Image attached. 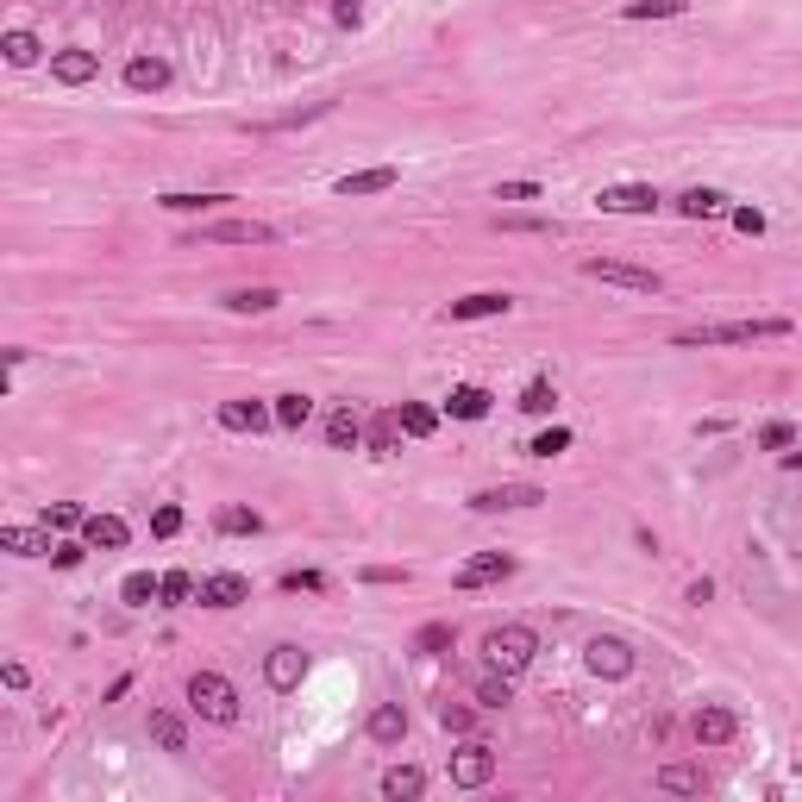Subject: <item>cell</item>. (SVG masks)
<instances>
[{"label":"cell","mask_w":802,"mask_h":802,"mask_svg":"<svg viewBox=\"0 0 802 802\" xmlns=\"http://www.w3.org/2000/svg\"><path fill=\"white\" fill-rule=\"evenodd\" d=\"M796 320L784 314H765V320H715V326H677L671 345H759V339H790Z\"/></svg>","instance_id":"obj_1"},{"label":"cell","mask_w":802,"mask_h":802,"mask_svg":"<svg viewBox=\"0 0 802 802\" xmlns=\"http://www.w3.org/2000/svg\"><path fill=\"white\" fill-rule=\"evenodd\" d=\"M533 652H539V640H533V627H521V621H508V627H489L483 633V658H489V671H527L533 665Z\"/></svg>","instance_id":"obj_2"},{"label":"cell","mask_w":802,"mask_h":802,"mask_svg":"<svg viewBox=\"0 0 802 802\" xmlns=\"http://www.w3.org/2000/svg\"><path fill=\"white\" fill-rule=\"evenodd\" d=\"M188 702H195V715L220 721V727L239 721V690H232L220 671H195V677H188Z\"/></svg>","instance_id":"obj_3"},{"label":"cell","mask_w":802,"mask_h":802,"mask_svg":"<svg viewBox=\"0 0 802 802\" xmlns=\"http://www.w3.org/2000/svg\"><path fill=\"white\" fill-rule=\"evenodd\" d=\"M583 276H589V282H615V289H633V295H658V289H665V276H658V270L615 264V257H589Z\"/></svg>","instance_id":"obj_4"},{"label":"cell","mask_w":802,"mask_h":802,"mask_svg":"<svg viewBox=\"0 0 802 802\" xmlns=\"http://www.w3.org/2000/svg\"><path fill=\"white\" fill-rule=\"evenodd\" d=\"M489 777H495V752H489L483 740H464V746L452 752V784H458V790H483Z\"/></svg>","instance_id":"obj_5"},{"label":"cell","mask_w":802,"mask_h":802,"mask_svg":"<svg viewBox=\"0 0 802 802\" xmlns=\"http://www.w3.org/2000/svg\"><path fill=\"white\" fill-rule=\"evenodd\" d=\"M195 239L201 245H270L276 226H264V220H207Z\"/></svg>","instance_id":"obj_6"},{"label":"cell","mask_w":802,"mask_h":802,"mask_svg":"<svg viewBox=\"0 0 802 802\" xmlns=\"http://www.w3.org/2000/svg\"><path fill=\"white\" fill-rule=\"evenodd\" d=\"M539 502H546V489H533V483H502V489H477V495H470L477 514H508V508H539Z\"/></svg>","instance_id":"obj_7"},{"label":"cell","mask_w":802,"mask_h":802,"mask_svg":"<svg viewBox=\"0 0 802 802\" xmlns=\"http://www.w3.org/2000/svg\"><path fill=\"white\" fill-rule=\"evenodd\" d=\"M583 665L596 671V677H627V671H633V646L615 640V633H602V640L583 646Z\"/></svg>","instance_id":"obj_8"},{"label":"cell","mask_w":802,"mask_h":802,"mask_svg":"<svg viewBox=\"0 0 802 802\" xmlns=\"http://www.w3.org/2000/svg\"><path fill=\"white\" fill-rule=\"evenodd\" d=\"M602 214H652L658 207V188L652 182H615V188H602L596 195Z\"/></svg>","instance_id":"obj_9"},{"label":"cell","mask_w":802,"mask_h":802,"mask_svg":"<svg viewBox=\"0 0 802 802\" xmlns=\"http://www.w3.org/2000/svg\"><path fill=\"white\" fill-rule=\"evenodd\" d=\"M690 734H696L702 746H727V740L740 734V715H734V709H721V702H702L696 721H690Z\"/></svg>","instance_id":"obj_10"},{"label":"cell","mask_w":802,"mask_h":802,"mask_svg":"<svg viewBox=\"0 0 802 802\" xmlns=\"http://www.w3.org/2000/svg\"><path fill=\"white\" fill-rule=\"evenodd\" d=\"M508 308H514V301H508L502 289H477V295L452 301V308H445V320H502Z\"/></svg>","instance_id":"obj_11"},{"label":"cell","mask_w":802,"mask_h":802,"mask_svg":"<svg viewBox=\"0 0 802 802\" xmlns=\"http://www.w3.org/2000/svg\"><path fill=\"white\" fill-rule=\"evenodd\" d=\"M301 671H308L301 646H270V658H264V683H270V690H295Z\"/></svg>","instance_id":"obj_12"},{"label":"cell","mask_w":802,"mask_h":802,"mask_svg":"<svg viewBox=\"0 0 802 802\" xmlns=\"http://www.w3.org/2000/svg\"><path fill=\"white\" fill-rule=\"evenodd\" d=\"M502 577H514V558L508 552H483V558L458 564V589H483V583H502Z\"/></svg>","instance_id":"obj_13"},{"label":"cell","mask_w":802,"mask_h":802,"mask_svg":"<svg viewBox=\"0 0 802 802\" xmlns=\"http://www.w3.org/2000/svg\"><path fill=\"white\" fill-rule=\"evenodd\" d=\"M395 182H401V170H395V163H376V170L339 176V195H345V201H358V195H389Z\"/></svg>","instance_id":"obj_14"},{"label":"cell","mask_w":802,"mask_h":802,"mask_svg":"<svg viewBox=\"0 0 802 802\" xmlns=\"http://www.w3.org/2000/svg\"><path fill=\"white\" fill-rule=\"evenodd\" d=\"M201 602L207 608H239V602H251V583L239 571H214V577L201 583Z\"/></svg>","instance_id":"obj_15"},{"label":"cell","mask_w":802,"mask_h":802,"mask_svg":"<svg viewBox=\"0 0 802 802\" xmlns=\"http://www.w3.org/2000/svg\"><path fill=\"white\" fill-rule=\"evenodd\" d=\"M82 539H88L94 552H120L126 539H132V527L120 521V514H88V521H82Z\"/></svg>","instance_id":"obj_16"},{"label":"cell","mask_w":802,"mask_h":802,"mask_svg":"<svg viewBox=\"0 0 802 802\" xmlns=\"http://www.w3.org/2000/svg\"><path fill=\"white\" fill-rule=\"evenodd\" d=\"M220 427H226V433H264V427H276V408H257V401H226V408H220Z\"/></svg>","instance_id":"obj_17"},{"label":"cell","mask_w":802,"mask_h":802,"mask_svg":"<svg viewBox=\"0 0 802 802\" xmlns=\"http://www.w3.org/2000/svg\"><path fill=\"white\" fill-rule=\"evenodd\" d=\"M677 214H683V220H721V214H727V195H721V188H683V195H677Z\"/></svg>","instance_id":"obj_18"},{"label":"cell","mask_w":802,"mask_h":802,"mask_svg":"<svg viewBox=\"0 0 802 802\" xmlns=\"http://www.w3.org/2000/svg\"><path fill=\"white\" fill-rule=\"evenodd\" d=\"M126 88H132V94L170 88V63H163V57H132V63H126Z\"/></svg>","instance_id":"obj_19"},{"label":"cell","mask_w":802,"mask_h":802,"mask_svg":"<svg viewBox=\"0 0 802 802\" xmlns=\"http://www.w3.org/2000/svg\"><path fill=\"white\" fill-rule=\"evenodd\" d=\"M94 69H101V57H94V51H57V57H51V76L69 82V88L94 82Z\"/></svg>","instance_id":"obj_20"},{"label":"cell","mask_w":802,"mask_h":802,"mask_svg":"<svg viewBox=\"0 0 802 802\" xmlns=\"http://www.w3.org/2000/svg\"><path fill=\"white\" fill-rule=\"evenodd\" d=\"M420 790H427V771H420V765H389L383 771V796L389 802H414Z\"/></svg>","instance_id":"obj_21"},{"label":"cell","mask_w":802,"mask_h":802,"mask_svg":"<svg viewBox=\"0 0 802 802\" xmlns=\"http://www.w3.org/2000/svg\"><path fill=\"white\" fill-rule=\"evenodd\" d=\"M445 414H452V420H483V414H489V389L458 383L452 395H445Z\"/></svg>","instance_id":"obj_22"},{"label":"cell","mask_w":802,"mask_h":802,"mask_svg":"<svg viewBox=\"0 0 802 802\" xmlns=\"http://www.w3.org/2000/svg\"><path fill=\"white\" fill-rule=\"evenodd\" d=\"M358 439H364V420L351 414V408H333V414H326V445H333V452H351Z\"/></svg>","instance_id":"obj_23"},{"label":"cell","mask_w":802,"mask_h":802,"mask_svg":"<svg viewBox=\"0 0 802 802\" xmlns=\"http://www.w3.org/2000/svg\"><path fill=\"white\" fill-rule=\"evenodd\" d=\"M0 546L19 552V558H51V539H44L38 527H0Z\"/></svg>","instance_id":"obj_24"},{"label":"cell","mask_w":802,"mask_h":802,"mask_svg":"<svg viewBox=\"0 0 802 802\" xmlns=\"http://www.w3.org/2000/svg\"><path fill=\"white\" fill-rule=\"evenodd\" d=\"M151 740H157L163 752H188V727H182V715L151 709Z\"/></svg>","instance_id":"obj_25"},{"label":"cell","mask_w":802,"mask_h":802,"mask_svg":"<svg viewBox=\"0 0 802 802\" xmlns=\"http://www.w3.org/2000/svg\"><path fill=\"white\" fill-rule=\"evenodd\" d=\"M452 646H458V627L452 621H427V627L414 633V652L420 658H439V652H452Z\"/></svg>","instance_id":"obj_26"},{"label":"cell","mask_w":802,"mask_h":802,"mask_svg":"<svg viewBox=\"0 0 802 802\" xmlns=\"http://www.w3.org/2000/svg\"><path fill=\"white\" fill-rule=\"evenodd\" d=\"M401 734H408V715H401L395 702H383V709H370V740H376V746H395Z\"/></svg>","instance_id":"obj_27"},{"label":"cell","mask_w":802,"mask_h":802,"mask_svg":"<svg viewBox=\"0 0 802 802\" xmlns=\"http://www.w3.org/2000/svg\"><path fill=\"white\" fill-rule=\"evenodd\" d=\"M333 101H314V107H295V113H270V120H257L251 132H289V126H308V120H326Z\"/></svg>","instance_id":"obj_28"},{"label":"cell","mask_w":802,"mask_h":802,"mask_svg":"<svg viewBox=\"0 0 802 802\" xmlns=\"http://www.w3.org/2000/svg\"><path fill=\"white\" fill-rule=\"evenodd\" d=\"M120 596H126V608H151V602H163V577H151V571H132V577L120 583Z\"/></svg>","instance_id":"obj_29"},{"label":"cell","mask_w":802,"mask_h":802,"mask_svg":"<svg viewBox=\"0 0 802 802\" xmlns=\"http://www.w3.org/2000/svg\"><path fill=\"white\" fill-rule=\"evenodd\" d=\"M276 301H282L276 289H232V295L220 301V308H232V314H270Z\"/></svg>","instance_id":"obj_30"},{"label":"cell","mask_w":802,"mask_h":802,"mask_svg":"<svg viewBox=\"0 0 802 802\" xmlns=\"http://www.w3.org/2000/svg\"><path fill=\"white\" fill-rule=\"evenodd\" d=\"M308 420H314V401H308V395H276V427L301 433Z\"/></svg>","instance_id":"obj_31"},{"label":"cell","mask_w":802,"mask_h":802,"mask_svg":"<svg viewBox=\"0 0 802 802\" xmlns=\"http://www.w3.org/2000/svg\"><path fill=\"white\" fill-rule=\"evenodd\" d=\"M395 420H401V433H408V439H427V433L439 427V414H433V408H420V401H401Z\"/></svg>","instance_id":"obj_32"},{"label":"cell","mask_w":802,"mask_h":802,"mask_svg":"<svg viewBox=\"0 0 802 802\" xmlns=\"http://www.w3.org/2000/svg\"><path fill=\"white\" fill-rule=\"evenodd\" d=\"M0 51H7V63H13V69H32L44 44H38L32 32H7V38H0Z\"/></svg>","instance_id":"obj_33"},{"label":"cell","mask_w":802,"mask_h":802,"mask_svg":"<svg viewBox=\"0 0 802 802\" xmlns=\"http://www.w3.org/2000/svg\"><path fill=\"white\" fill-rule=\"evenodd\" d=\"M658 790H671V796H696V790H702V771H696V765H665V771H658Z\"/></svg>","instance_id":"obj_34"},{"label":"cell","mask_w":802,"mask_h":802,"mask_svg":"<svg viewBox=\"0 0 802 802\" xmlns=\"http://www.w3.org/2000/svg\"><path fill=\"white\" fill-rule=\"evenodd\" d=\"M220 201L232 195H157V207H170V214H214Z\"/></svg>","instance_id":"obj_35"},{"label":"cell","mask_w":802,"mask_h":802,"mask_svg":"<svg viewBox=\"0 0 802 802\" xmlns=\"http://www.w3.org/2000/svg\"><path fill=\"white\" fill-rule=\"evenodd\" d=\"M683 7H690V0H627V19H677Z\"/></svg>","instance_id":"obj_36"},{"label":"cell","mask_w":802,"mask_h":802,"mask_svg":"<svg viewBox=\"0 0 802 802\" xmlns=\"http://www.w3.org/2000/svg\"><path fill=\"white\" fill-rule=\"evenodd\" d=\"M477 702H483V709H502V702H514V683H508V671H489V677L477 683Z\"/></svg>","instance_id":"obj_37"},{"label":"cell","mask_w":802,"mask_h":802,"mask_svg":"<svg viewBox=\"0 0 802 802\" xmlns=\"http://www.w3.org/2000/svg\"><path fill=\"white\" fill-rule=\"evenodd\" d=\"M395 445H401V420H395V414H383V420L370 427V452H376V458H389Z\"/></svg>","instance_id":"obj_38"},{"label":"cell","mask_w":802,"mask_h":802,"mask_svg":"<svg viewBox=\"0 0 802 802\" xmlns=\"http://www.w3.org/2000/svg\"><path fill=\"white\" fill-rule=\"evenodd\" d=\"M220 533H264V514L257 508H220Z\"/></svg>","instance_id":"obj_39"},{"label":"cell","mask_w":802,"mask_h":802,"mask_svg":"<svg viewBox=\"0 0 802 802\" xmlns=\"http://www.w3.org/2000/svg\"><path fill=\"white\" fill-rule=\"evenodd\" d=\"M521 408H527V414H552V408H558V389L546 383V376H539V383L521 389Z\"/></svg>","instance_id":"obj_40"},{"label":"cell","mask_w":802,"mask_h":802,"mask_svg":"<svg viewBox=\"0 0 802 802\" xmlns=\"http://www.w3.org/2000/svg\"><path fill=\"white\" fill-rule=\"evenodd\" d=\"M527 452H533V458H558V452H571V427H546V433H539V439L527 445Z\"/></svg>","instance_id":"obj_41"},{"label":"cell","mask_w":802,"mask_h":802,"mask_svg":"<svg viewBox=\"0 0 802 802\" xmlns=\"http://www.w3.org/2000/svg\"><path fill=\"white\" fill-rule=\"evenodd\" d=\"M759 445H765V452H784V445H796V427H790V420H765Z\"/></svg>","instance_id":"obj_42"},{"label":"cell","mask_w":802,"mask_h":802,"mask_svg":"<svg viewBox=\"0 0 802 802\" xmlns=\"http://www.w3.org/2000/svg\"><path fill=\"white\" fill-rule=\"evenodd\" d=\"M88 514L76 508V502H57V508H44V527H57V533H69V527H82Z\"/></svg>","instance_id":"obj_43"},{"label":"cell","mask_w":802,"mask_h":802,"mask_svg":"<svg viewBox=\"0 0 802 802\" xmlns=\"http://www.w3.org/2000/svg\"><path fill=\"white\" fill-rule=\"evenodd\" d=\"M151 533H157V539H176V533H182V508H176V502H163V508L151 514Z\"/></svg>","instance_id":"obj_44"},{"label":"cell","mask_w":802,"mask_h":802,"mask_svg":"<svg viewBox=\"0 0 802 802\" xmlns=\"http://www.w3.org/2000/svg\"><path fill=\"white\" fill-rule=\"evenodd\" d=\"M195 596V577L188 571H163V602H188Z\"/></svg>","instance_id":"obj_45"},{"label":"cell","mask_w":802,"mask_h":802,"mask_svg":"<svg viewBox=\"0 0 802 802\" xmlns=\"http://www.w3.org/2000/svg\"><path fill=\"white\" fill-rule=\"evenodd\" d=\"M727 220H734L746 239H759V232H765V214H759V207H727Z\"/></svg>","instance_id":"obj_46"},{"label":"cell","mask_w":802,"mask_h":802,"mask_svg":"<svg viewBox=\"0 0 802 802\" xmlns=\"http://www.w3.org/2000/svg\"><path fill=\"white\" fill-rule=\"evenodd\" d=\"M495 201H539V182H495Z\"/></svg>","instance_id":"obj_47"},{"label":"cell","mask_w":802,"mask_h":802,"mask_svg":"<svg viewBox=\"0 0 802 802\" xmlns=\"http://www.w3.org/2000/svg\"><path fill=\"white\" fill-rule=\"evenodd\" d=\"M439 721H445V734H470V721H477V715H470L464 702H445V709H439Z\"/></svg>","instance_id":"obj_48"},{"label":"cell","mask_w":802,"mask_h":802,"mask_svg":"<svg viewBox=\"0 0 802 802\" xmlns=\"http://www.w3.org/2000/svg\"><path fill=\"white\" fill-rule=\"evenodd\" d=\"M82 552H88V539H82V546H76V539H63V546H51V564H57V571H76Z\"/></svg>","instance_id":"obj_49"},{"label":"cell","mask_w":802,"mask_h":802,"mask_svg":"<svg viewBox=\"0 0 802 802\" xmlns=\"http://www.w3.org/2000/svg\"><path fill=\"white\" fill-rule=\"evenodd\" d=\"M282 589H295V596L308 589V596H320V589H326V577H320V571H289V577H282Z\"/></svg>","instance_id":"obj_50"},{"label":"cell","mask_w":802,"mask_h":802,"mask_svg":"<svg viewBox=\"0 0 802 802\" xmlns=\"http://www.w3.org/2000/svg\"><path fill=\"white\" fill-rule=\"evenodd\" d=\"M333 19H339V26H358V19H364V7H358V0H339V7H333Z\"/></svg>","instance_id":"obj_51"},{"label":"cell","mask_w":802,"mask_h":802,"mask_svg":"<svg viewBox=\"0 0 802 802\" xmlns=\"http://www.w3.org/2000/svg\"><path fill=\"white\" fill-rule=\"evenodd\" d=\"M502 232H558V226H546V220H502Z\"/></svg>","instance_id":"obj_52"},{"label":"cell","mask_w":802,"mask_h":802,"mask_svg":"<svg viewBox=\"0 0 802 802\" xmlns=\"http://www.w3.org/2000/svg\"><path fill=\"white\" fill-rule=\"evenodd\" d=\"M709 596H715V583H709V577H696V583H690V596H683V602H696V608H702Z\"/></svg>","instance_id":"obj_53"},{"label":"cell","mask_w":802,"mask_h":802,"mask_svg":"<svg viewBox=\"0 0 802 802\" xmlns=\"http://www.w3.org/2000/svg\"><path fill=\"white\" fill-rule=\"evenodd\" d=\"M0 677H7V690H26V683H32V671H26V665H7Z\"/></svg>","instance_id":"obj_54"},{"label":"cell","mask_w":802,"mask_h":802,"mask_svg":"<svg viewBox=\"0 0 802 802\" xmlns=\"http://www.w3.org/2000/svg\"><path fill=\"white\" fill-rule=\"evenodd\" d=\"M784 470H802V452H784Z\"/></svg>","instance_id":"obj_55"}]
</instances>
